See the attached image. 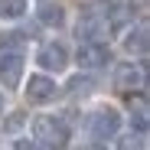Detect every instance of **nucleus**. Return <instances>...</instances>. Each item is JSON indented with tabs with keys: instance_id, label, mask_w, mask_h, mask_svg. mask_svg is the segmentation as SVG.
I'll list each match as a JSON object with an SVG mask.
<instances>
[{
	"instance_id": "13",
	"label": "nucleus",
	"mask_w": 150,
	"mask_h": 150,
	"mask_svg": "<svg viewBox=\"0 0 150 150\" xmlns=\"http://www.w3.org/2000/svg\"><path fill=\"white\" fill-rule=\"evenodd\" d=\"M69 88H72V91H85V88H91V79H72Z\"/></svg>"
},
{
	"instance_id": "6",
	"label": "nucleus",
	"mask_w": 150,
	"mask_h": 150,
	"mask_svg": "<svg viewBox=\"0 0 150 150\" xmlns=\"http://www.w3.org/2000/svg\"><path fill=\"white\" fill-rule=\"evenodd\" d=\"M20 79H23V56L0 52V82H4V88H16Z\"/></svg>"
},
{
	"instance_id": "10",
	"label": "nucleus",
	"mask_w": 150,
	"mask_h": 150,
	"mask_svg": "<svg viewBox=\"0 0 150 150\" xmlns=\"http://www.w3.org/2000/svg\"><path fill=\"white\" fill-rule=\"evenodd\" d=\"M26 16V0H0V20H20Z\"/></svg>"
},
{
	"instance_id": "7",
	"label": "nucleus",
	"mask_w": 150,
	"mask_h": 150,
	"mask_svg": "<svg viewBox=\"0 0 150 150\" xmlns=\"http://www.w3.org/2000/svg\"><path fill=\"white\" fill-rule=\"evenodd\" d=\"M140 82H144V72H140L134 62H124V65L114 69V88H117V91H134Z\"/></svg>"
},
{
	"instance_id": "4",
	"label": "nucleus",
	"mask_w": 150,
	"mask_h": 150,
	"mask_svg": "<svg viewBox=\"0 0 150 150\" xmlns=\"http://www.w3.org/2000/svg\"><path fill=\"white\" fill-rule=\"evenodd\" d=\"M59 98V85L56 79H49V75H30V82H26V101L30 105H52Z\"/></svg>"
},
{
	"instance_id": "15",
	"label": "nucleus",
	"mask_w": 150,
	"mask_h": 150,
	"mask_svg": "<svg viewBox=\"0 0 150 150\" xmlns=\"http://www.w3.org/2000/svg\"><path fill=\"white\" fill-rule=\"evenodd\" d=\"M124 150H144V140H140V137H137V140H134V137L124 140Z\"/></svg>"
},
{
	"instance_id": "1",
	"label": "nucleus",
	"mask_w": 150,
	"mask_h": 150,
	"mask_svg": "<svg viewBox=\"0 0 150 150\" xmlns=\"http://www.w3.org/2000/svg\"><path fill=\"white\" fill-rule=\"evenodd\" d=\"M33 140L42 150H65L69 140H72V127H69L62 117L39 114V117H33Z\"/></svg>"
},
{
	"instance_id": "14",
	"label": "nucleus",
	"mask_w": 150,
	"mask_h": 150,
	"mask_svg": "<svg viewBox=\"0 0 150 150\" xmlns=\"http://www.w3.org/2000/svg\"><path fill=\"white\" fill-rule=\"evenodd\" d=\"M13 150H39V144H36V140H26V137H23V140H16V144H13Z\"/></svg>"
},
{
	"instance_id": "18",
	"label": "nucleus",
	"mask_w": 150,
	"mask_h": 150,
	"mask_svg": "<svg viewBox=\"0 0 150 150\" xmlns=\"http://www.w3.org/2000/svg\"><path fill=\"white\" fill-rule=\"evenodd\" d=\"M0 111H4V91H0Z\"/></svg>"
},
{
	"instance_id": "11",
	"label": "nucleus",
	"mask_w": 150,
	"mask_h": 150,
	"mask_svg": "<svg viewBox=\"0 0 150 150\" xmlns=\"http://www.w3.org/2000/svg\"><path fill=\"white\" fill-rule=\"evenodd\" d=\"M23 39H26V33H20V30L0 33V52H20V49H23Z\"/></svg>"
},
{
	"instance_id": "8",
	"label": "nucleus",
	"mask_w": 150,
	"mask_h": 150,
	"mask_svg": "<svg viewBox=\"0 0 150 150\" xmlns=\"http://www.w3.org/2000/svg\"><path fill=\"white\" fill-rule=\"evenodd\" d=\"M124 49H127V52H137V56H144V52H147V26L127 30V36H124Z\"/></svg>"
},
{
	"instance_id": "5",
	"label": "nucleus",
	"mask_w": 150,
	"mask_h": 150,
	"mask_svg": "<svg viewBox=\"0 0 150 150\" xmlns=\"http://www.w3.org/2000/svg\"><path fill=\"white\" fill-rule=\"evenodd\" d=\"M36 65L39 69H46V72H65V65H69V49L62 46V42H42L39 46V52H36Z\"/></svg>"
},
{
	"instance_id": "9",
	"label": "nucleus",
	"mask_w": 150,
	"mask_h": 150,
	"mask_svg": "<svg viewBox=\"0 0 150 150\" xmlns=\"http://www.w3.org/2000/svg\"><path fill=\"white\" fill-rule=\"evenodd\" d=\"M39 23L42 26H62L65 23V10L59 4H42L39 7Z\"/></svg>"
},
{
	"instance_id": "3",
	"label": "nucleus",
	"mask_w": 150,
	"mask_h": 150,
	"mask_svg": "<svg viewBox=\"0 0 150 150\" xmlns=\"http://www.w3.org/2000/svg\"><path fill=\"white\" fill-rule=\"evenodd\" d=\"M88 131L95 140H114L117 131H121V114L114 108H98L91 114V124H88Z\"/></svg>"
},
{
	"instance_id": "2",
	"label": "nucleus",
	"mask_w": 150,
	"mask_h": 150,
	"mask_svg": "<svg viewBox=\"0 0 150 150\" xmlns=\"http://www.w3.org/2000/svg\"><path fill=\"white\" fill-rule=\"evenodd\" d=\"M75 59H79V69L95 72V69H105L111 62V49L105 42H98V39H85L79 46V52H75Z\"/></svg>"
},
{
	"instance_id": "16",
	"label": "nucleus",
	"mask_w": 150,
	"mask_h": 150,
	"mask_svg": "<svg viewBox=\"0 0 150 150\" xmlns=\"http://www.w3.org/2000/svg\"><path fill=\"white\" fill-rule=\"evenodd\" d=\"M134 7H137V13H144V10H147V0H131V10H134Z\"/></svg>"
},
{
	"instance_id": "12",
	"label": "nucleus",
	"mask_w": 150,
	"mask_h": 150,
	"mask_svg": "<svg viewBox=\"0 0 150 150\" xmlns=\"http://www.w3.org/2000/svg\"><path fill=\"white\" fill-rule=\"evenodd\" d=\"M131 127H137V134H144V131H147V111H144V105H140V111H137V114H131Z\"/></svg>"
},
{
	"instance_id": "17",
	"label": "nucleus",
	"mask_w": 150,
	"mask_h": 150,
	"mask_svg": "<svg viewBox=\"0 0 150 150\" xmlns=\"http://www.w3.org/2000/svg\"><path fill=\"white\" fill-rule=\"evenodd\" d=\"M88 150H108V147H101V144H95V147H88Z\"/></svg>"
}]
</instances>
